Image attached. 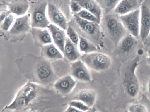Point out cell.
I'll return each mask as SVG.
<instances>
[{
  "instance_id": "cell-15",
  "label": "cell",
  "mask_w": 150,
  "mask_h": 112,
  "mask_svg": "<svg viewBox=\"0 0 150 112\" xmlns=\"http://www.w3.org/2000/svg\"><path fill=\"white\" fill-rule=\"evenodd\" d=\"M144 0H121L113 10L118 15H124L139 9Z\"/></svg>"
},
{
  "instance_id": "cell-32",
  "label": "cell",
  "mask_w": 150,
  "mask_h": 112,
  "mask_svg": "<svg viewBox=\"0 0 150 112\" xmlns=\"http://www.w3.org/2000/svg\"><path fill=\"white\" fill-rule=\"evenodd\" d=\"M64 111L65 112H82L76 108L70 105H69L68 107Z\"/></svg>"
},
{
  "instance_id": "cell-29",
  "label": "cell",
  "mask_w": 150,
  "mask_h": 112,
  "mask_svg": "<svg viewBox=\"0 0 150 112\" xmlns=\"http://www.w3.org/2000/svg\"><path fill=\"white\" fill-rule=\"evenodd\" d=\"M121 0H104L105 10L107 12L114 10Z\"/></svg>"
},
{
  "instance_id": "cell-23",
  "label": "cell",
  "mask_w": 150,
  "mask_h": 112,
  "mask_svg": "<svg viewBox=\"0 0 150 112\" xmlns=\"http://www.w3.org/2000/svg\"><path fill=\"white\" fill-rule=\"evenodd\" d=\"M78 47L81 53L88 54L98 51L95 45L86 38L79 35Z\"/></svg>"
},
{
  "instance_id": "cell-34",
  "label": "cell",
  "mask_w": 150,
  "mask_h": 112,
  "mask_svg": "<svg viewBox=\"0 0 150 112\" xmlns=\"http://www.w3.org/2000/svg\"><path fill=\"white\" fill-rule=\"evenodd\" d=\"M147 87L148 92L150 97V79L149 80L148 82Z\"/></svg>"
},
{
  "instance_id": "cell-13",
  "label": "cell",
  "mask_w": 150,
  "mask_h": 112,
  "mask_svg": "<svg viewBox=\"0 0 150 112\" xmlns=\"http://www.w3.org/2000/svg\"><path fill=\"white\" fill-rule=\"evenodd\" d=\"M76 80L70 75L58 79L53 85V88L62 95L70 93L75 87Z\"/></svg>"
},
{
  "instance_id": "cell-21",
  "label": "cell",
  "mask_w": 150,
  "mask_h": 112,
  "mask_svg": "<svg viewBox=\"0 0 150 112\" xmlns=\"http://www.w3.org/2000/svg\"><path fill=\"white\" fill-rule=\"evenodd\" d=\"M96 99V92L93 90L84 89L78 92L74 97L73 100L81 101L90 108L94 104Z\"/></svg>"
},
{
  "instance_id": "cell-3",
  "label": "cell",
  "mask_w": 150,
  "mask_h": 112,
  "mask_svg": "<svg viewBox=\"0 0 150 112\" xmlns=\"http://www.w3.org/2000/svg\"><path fill=\"white\" fill-rule=\"evenodd\" d=\"M142 56L138 54L128 61L123 73L122 82L123 88L126 95L131 99L136 98L139 92V83L136 72Z\"/></svg>"
},
{
  "instance_id": "cell-24",
  "label": "cell",
  "mask_w": 150,
  "mask_h": 112,
  "mask_svg": "<svg viewBox=\"0 0 150 112\" xmlns=\"http://www.w3.org/2000/svg\"><path fill=\"white\" fill-rule=\"evenodd\" d=\"M75 14L86 20L100 24V20L92 13L85 9H83Z\"/></svg>"
},
{
  "instance_id": "cell-27",
  "label": "cell",
  "mask_w": 150,
  "mask_h": 112,
  "mask_svg": "<svg viewBox=\"0 0 150 112\" xmlns=\"http://www.w3.org/2000/svg\"><path fill=\"white\" fill-rule=\"evenodd\" d=\"M128 111L130 112H146L149 111L146 105L140 103H135L131 104L128 108Z\"/></svg>"
},
{
  "instance_id": "cell-2",
  "label": "cell",
  "mask_w": 150,
  "mask_h": 112,
  "mask_svg": "<svg viewBox=\"0 0 150 112\" xmlns=\"http://www.w3.org/2000/svg\"><path fill=\"white\" fill-rule=\"evenodd\" d=\"M15 62L20 72L28 81L49 87L58 80L51 62L41 56L27 53Z\"/></svg>"
},
{
  "instance_id": "cell-16",
  "label": "cell",
  "mask_w": 150,
  "mask_h": 112,
  "mask_svg": "<svg viewBox=\"0 0 150 112\" xmlns=\"http://www.w3.org/2000/svg\"><path fill=\"white\" fill-rule=\"evenodd\" d=\"M30 32L37 47L52 43V39L48 29L38 27H32Z\"/></svg>"
},
{
  "instance_id": "cell-11",
  "label": "cell",
  "mask_w": 150,
  "mask_h": 112,
  "mask_svg": "<svg viewBox=\"0 0 150 112\" xmlns=\"http://www.w3.org/2000/svg\"><path fill=\"white\" fill-rule=\"evenodd\" d=\"M139 38L143 42L150 31V0H144L140 8Z\"/></svg>"
},
{
  "instance_id": "cell-8",
  "label": "cell",
  "mask_w": 150,
  "mask_h": 112,
  "mask_svg": "<svg viewBox=\"0 0 150 112\" xmlns=\"http://www.w3.org/2000/svg\"><path fill=\"white\" fill-rule=\"evenodd\" d=\"M104 23L108 34L116 46L121 40L128 33L119 16L116 14L107 16Z\"/></svg>"
},
{
  "instance_id": "cell-22",
  "label": "cell",
  "mask_w": 150,
  "mask_h": 112,
  "mask_svg": "<svg viewBox=\"0 0 150 112\" xmlns=\"http://www.w3.org/2000/svg\"><path fill=\"white\" fill-rule=\"evenodd\" d=\"M83 9L91 12L100 20L102 11L99 6L93 0H73Z\"/></svg>"
},
{
  "instance_id": "cell-25",
  "label": "cell",
  "mask_w": 150,
  "mask_h": 112,
  "mask_svg": "<svg viewBox=\"0 0 150 112\" xmlns=\"http://www.w3.org/2000/svg\"><path fill=\"white\" fill-rule=\"evenodd\" d=\"M14 20V14H10L0 23L1 31H2L3 33L7 32L12 25Z\"/></svg>"
},
{
  "instance_id": "cell-7",
  "label": "cell",
  "mask_w": 150,
  "mask_h": 112,
  "mask_svg": "<svg viewBox=\"0 0 150 112\" xmlns=\"http://www.w3.org/2000/svg\"><path fill=\"white\" fill-rule=\"evenodd\" d=\"M119 52L129 61L141 53L144 46L140 38H137L128 33L117 45Z\"/></svg>"
},
{
  "instance_id": "cell-17",
  "label": "cell",
  "mask_w": 150,
  "mask_h": 112,
  "mask_svg": "<svg viewBox=\"0 0 150 112\" xmlns=\"http://www.w3.org/2000/svg\"><path fill=\"white\" fill-rule=\"evenodd\" d=\"M7 7L11 13L17 17L25 15L29 7V3L28 0H11L9 2H3Z\"/></svg>"
},
{
  "instance_id": "cell-18",
  "label": "cell",
  "mask_w": 150,
  "mask_h": 112,
  "mask_svg": "<svg viewBox=\"0 0 150 112\" xmlns=\"http://www.w3.org/2000/svg\"><path fill=\"white\" fill-rule=\"evenodd\" d=\"M63 58L67 61L72 62L80 59L81 53L78 46L67 37L63 52Z\"/></svg>"
},
{
  "instance_id": "cell-19",
  "label": "cell",
  "mask_w": 150,
  "mask_h": 112,
  "mask_svg": "<svg viewBox=\"0 0 150 112\" xmlns=\"http://www.w3.org/2000/svg\"><path fill=\"white\" fill-rule=\"evenodd\" d=\"M41 48V56L51 62L63 58V53L53 44L43 46Z\"/></svg>"
},
{
  "instance_id": "cell-30",
  "label": "cell",
  "mask_w": 150,
  "mask_h": 112,
  "mask_svg": "<svg viewBox=\"0 0 150 112\" xmlns=\"http://www.w3.org/2000/svg\"><path fill=\"white\" fill-rule=\"evenodd\" d=\"M69 5L72 12L74 14H76L83 9L77 2L73 0H71Z\"/></svg>"
},
{
  "instance_id": "cell-5",
  "label": "cell",
  "mask_w": 150,
  "mask_h": 112,
  "mask_svg": "<svg viewBox=\"0 0 150 112\" xmlns=\"http://www.w3.org/2000/svg\"><path fill=\"white\" fill-rule=\"evenodd\" d=\"M47 17L52 23L66 30L68 26L65 13L66 0H46Z\"/></svg>"
},
{
  "instance_id": "cell-28",
  "label": "cell",
  "mask_w": 150,
  "mask_h": 112,
  "mask_svg": "<svg viewBox=\"0 0 150 112\" xmlns=\"http://www.w3.org/2000/svg\"><path fill=\"white\" fill-rule=\"evenodd\" d=\"M69 105L74 106L82 112L88 111L90 107L82 102L77 100H73L69 103Z\"/></svg>"
},
{
  "instance_id": "cell-4",
  "label": "cell",
  "mask_w": 150,
  "mask_h": 112,
  "mask_svg": "<svg viewBox=\"0 0 150 112\" xmlns=\"http://www.w3.org/2000/svg\"><path fill=\"white\" fill-rule=\"evenodd\" d=\"M47 2L46 0H38L30 2L28 14L32 27L42 29L48 28L50 23L46 12Z\"/></svg>"
},
{
  "instance_id": "cell-20",
  "label": "cell",
  "mask_w": 150,
  "mask_h": 112,
  "mask_svg": "<svg viewBox=\"0 0 150 112\" xmlns=\"http://www.w3.org/2000/svg\"><path fill=\"white\" fill-rule=\"evenodd\" d=\"M74 18L79 28L86 34L93 35L98 33L99 24L84 20L76 14L74 15Z\"/></svg>"
},
{
  "instance_id": "cell-26",
  "label": "cell",
  "mask_w": 150,
  "mask_h": 112,
  "mask_svg": "<svg viewBox=\"0 0 150 112\" xmlns=\"http://www.w3.org/2000/svg\"><path fill=\"white\" fill-rule=\"evenodd\" d=\"M66 30L68 37L76 45L78 46L79 41V35L70 25H68Z\"/></svg>"
},
{
  "instance_id": "cell-31",
  "label": "cell",
  "mask_w": 150,
  "mask_h": 112,
  "mask_svg": "<svg viewBox=\"0 0 150 112\" xmlns=\"http://www.w3.org/2000/svg\"><path fill=\"white\" fill-rule=\"evenodd\" d=\"M144 53L145 54L146 60L147 63L150 66V45L144 46Z\"/></svg>"
},
{
  "instance_id": "cell-9",
  "label": "cell",
  "mask_w": 150,
  "mask_h": 112,
  "mask_svg": "<svg viewBox=\"0 0 150 112\" xmlns=\"http://www.w3.org/2000/svg\"><path fill=\"white\" fill-rule=\"evenodd\" d=\"M80 59L89 69L97 71L107 69L111 63L108 56L98 51L83 54L81 55Z\"/></svg>"
},
{
  "instance_id": "cell-10",
  "label": "cell",
  "mask_w": 150,
  "mask_h": 112,
  "mask_svg": "<svg viewBox=\"0 0 150 112\" xmlns=\"http://www.w3.org/2000/svg\"><path fill=\"white\" fill-rule=\"evenodd\" d=\"M140 8L127 14L119 15L128 33L139 38L140 30Z\"/></svg>"
},
{
  "instance_id": "cell-1",
  "label": "cell",
  "mask_w": 150,
  "mask_h": 112,
  "mask_svg": "<svg viewBox=\"0 0 150 112\" xmlns=\"http://www.w3.org/2000/svg\"><path fill=\"white\" fill-rule=\"evenodd\" d=\"M61 95L54 88L28 81L19 89L12 101L1 111L44 112L58 106Z\"/></svg>"
},
{
  "instance_id": "cell-6",
  "label": "cell",
  "mask_w": 150,
  "mask_h": 112,
  "mask_svg": "<svg viewBox=\"0 0 150 112\" xmlns=\"http://www.w3.org/2000/svg\"><path fill=\"white\" fill-rule=\"evenodd\" d=\"M32 28L27 14L15 19L12 25L7 32L3 33L4 37L7 40L15 42L23 40Z\"/></svg>"
},
{
  "instance_id": "cell-12",
  "label": "cell",
  "mask_w": 150,
  "mask_h": 112,
  "mask_svg": "<svg viewBox=\"0 0 150 112\" xmlns=\"http://www.w3.org/2000/svg\"><path fill=\"white\" fill-rule=\"evenodd\" d=\"M89 68L80 59L71 62L70 75L76 80L83 82H89L91 77Z\"/></svg>"
},
{
  "instance_id": "cell-14",
  "label": "cell",
  "mask_w": 150,
  "mask_h": 112,
  "mask_svg": "<svg viewBox=\"0 0 150 112\" xmlns=\"http://www.w3.org/2000/svg\"><path fill=\"white\" fill-rule=\"evenodd\" d=\"M47 28L54 44L63 53L67 37L65 30L52 23Z\"/></svg>"
},
{
  "instance_id": "cell-33",
  "label": "cell",
  "mask_w": 150,
  "mask_h": 112,
  "mask_svg": "<svg viewBox=\"0 0 150 112\" xmlns=\"http://www.w3.org/2000/svg\"><path fill=\"white\" fill-rule=\"evenodd\" d=\"M144 46L150 45V31L147 37L143 42Z\"/></svg>"
}]
</instances>
